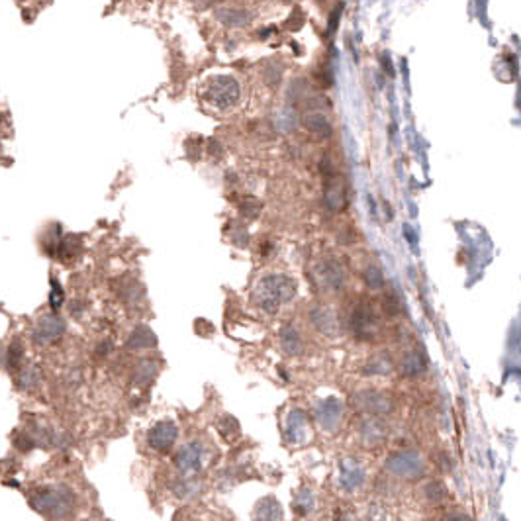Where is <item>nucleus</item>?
I'll use <instances>...</instances> for the list:
<instances>
[{
  "instance_id": "f257e3e1",
  "label": "nucleus",
  "mask_w": 521,
  "mask_h": 521,
  "mask_svg": "<svg viewBox=\"0 0 521 521\" xmlns=\"http://www.w3.org/2000/svg\"><path fill=\"white\" fill-rule=\"evenodd\" d=\"M30 506L49 521H69L77 513L79 498L69 486H39L30 494Z\"/></svg>"
},
{
  "instance_id": "f03ea898",
  "label": "nucleus",
  "mask_w": 521,
  "mask_h": 521,
  "mask_svg": "<svg viewBox=\"0 0 521 521\" xmlns=\"http://www.w3.org/2000/svg\"><path fill=\"white\" fill-rule=\"evenodd\" d=\"M294 292H296V286H294L290 278H286V276H266L255 290V302L261 308L274 314L283 302L292 300Z\"/></svg>"
},
{
  "instance_id": "7ed1b4c3",
  "label": "nucleus",
  "mask_w": 521,
  "mask_h": 521,
  "mask_svg": "<svg viewBox=\"0 0 521 521\" xmlns=\"http://www.w3.org/2000/svg\"><path fill=\"white\" fill-rule=\"evenodd\" d=\"M425 458L418 451H398L386 458V472L400 480H420L425 476Z\"/></svg>"
},
{
  "instance_id": "20e7f679",
  "label": "nucleus",
  "mask_w": 521,
  "mask_h": 521,
  "mask_svg": "<svg viewBox=\"0 0 521 521\" xmlns=\"http://www.w3.org/2000/svg\"><path fill=\"white\" fill-rule=\"evenodd\" d=\"M323 169V198L329 210L341 212L347 208V183L341 174L329 167L328 161L321 165Z\"/></svg>"
},
{
  "instance_id": "39448f33",
  "label": "nucleus",
  "mask_w": 521,
  "mask_h": 521,
  "mask_svg": "<svg viewBox=\"0 0 521 521\" xmlns=\"http://www.w3.org/2000/svg\"><path fill=\"white\" fill-rule=\"evenodd\" d=\"M206 461H208L206 458V449L202 447V443L191 441V443H186V445L179 449L174 465H176V468L181 470L183 476H194L206 466Z\"/></svg>"
},
{
  "instance_id": "423d86ee",
  "label": "nucleus",
  "mask_w": 521,
  "mask_h": 521,
  "mask_svg": "<svg viewBox=\"0 0 521 521\" xmlns=\"http://www.w3.org/2000/svg\"><path fill=\"white\" fill-rule=\"evenodd\" d=\"M366 480V468L365 465L355 457L341 458L339 463V476L337 482L341 490L345 492H356L365 486Z\"/></svg>"
},
{
  "instance_id": "0eeeda50",
  "label": "nucleus",
  "mask_w": 521,
  "mask_h": 521,
  "mask_svg": "<svg viewBox=\"0 0 521 521\" xmlns=\"http://www.w3.org/2000/svg\"><path fill=\"white\" fill-rule=\"evenodd\" d=\"M239 96V86L238 82L233 81L231 77H218V79H212L208 82V89H206V98L216 104L218 108H229L233 102L238 101Z\"/></svg>"
},
{
  "instance_id": "6e6552de",
  "label": "nucleus",
  "mask_w": 521,
  "mask_h": 521,
  "mask_svg": "<svg viewBox=\"0 0 521 521\" xmlns=\"http://www.w3.org/2000/svg\"><path fill=\"white\" fill-rule=\"evenodd\" d=\"M353 406L359 411H365L371 416H382L390 413L394 408L392 398L386 392H376V390H363L353 396Z\"/></svg>"
},
{
  "instance_id": "1a4fd4ad",
  "label": "nucleus",
  "mask_w": 521,
  "mask_h": 521,
  "mask_svg": "<svg viewBox=\"0 0 521 521\" xmlns=\"http://www.w3.org/2000/svg\"><path fill=\"white\" fill-rule=\"evenodd\" d=\"M176 437H179V430L173 421H159L147 433V443L157 453H167L174 447Z\"/></svg>"
},
{
  "instance_id": "9d476101",
  "label": "nucleus",
  "mask_w": 521,
  "mask_h": 521,
  "mask_svg": "<svg viewBox=\"0 0 521 521\" xmlns=\"http://www.w3.org/2000/svg\"><path fill=\"white\" fill-rule=\"evenodd\" d=\"M351 329L355 331L356 337L363 339H373L378 333V318L373 311V308H368L365 304L356 306L351 316Z\"/></svg>"
},
{
  "instance_id": "9b49d317",
  "label": "nucleus",
  "mask_w": 521,
  "mask_h": 521,
  "mask_svg": "<svg viewBox=\"0 0 521 521\" xmlns=\"http://www.w3.org/2000/svg\"><path fill=\"white\" fill-rule=\"evenodd\" d=\"M65 333V321L55 316V314H49V316H44L41 320L37 321L36 328L32 331V339L36 341L37 345H47L55 339H59Z\"/></svg>"
},
{
  "instance_id": "f8f14e48",
  "label": "nucleus",
  "mask_w": 521,
  "mask_h": 521,
  "mask_svg": "<svg viewBox=\"0 0 521 521\" xmlns=\"http://www.w3.org/2000/svg\"><path fill=\"white\" fill-rule=\"evenodd\" d=\"M316 418H318L323 430L335 431L341 425V420H343V408H341V404L337 400L329 398V400H323V402L318 404Z\"/></svg>"
},
{
  "instance_id": "ddd939ff",
  "label": "nucleus",
  "mask_w": 521,
  "mask_h": 521,
  "mask_svg": "<svg viewBox=\"0 0 521 521\" xmlns=\"http://www.w3.org/2000/svg\"><path fill=\"white\" fill-rule=\"evenodd\" d=\"M308 439V418L302 411H292L286 418V441L292 445H302Z\"/></svg>"
},
{
  "instance_id": "4468645a",
  "label": "nucleus",
  "mask_w": 521,
  "mask_h": 521,
  "mask_svg": "<svg viewBox=\"0 0 521 521\" xmlns=\"http://www.w3.org/2000/svg\"><path fill=\"white\" fill-rule=\"evenodd\" d=\"M202 486L204 484L200 480H196L194 476H181L179 480H174L171 484V492L183 502H192V500H198L200 494L204 492Z\"/></svg>"
},
{
  "instance_id": "2eb2a0df",
  "label": "nucleus",
  "mask_w": 521,
  "mask_h": 521,
  "mask_svg": "<svg viewBox=\"0 0 521 521\" xmlns=\"http://www.w3.org/2000/svg\"><path fill=\"white\" fill-rule=\"evenodd\" d=\"M283 506L273 496H265L257 502L253 521H283Z\"/></svg>"
},
{
  "instance_id": "dca6fc26",
  "label": "nucleus",
  "mask_w": 521,
  "mask_h": 521,
  "mask_svg": "<svg viewBox=\"0 0 521 521\" xmlns=\"http://www.w3.org/2000/svg\"><path fill=\"white\" fill-rule=\"evenodd\" d=\"M318 283L321 286H326V288H333V290L341 288L343 283H345V276H343L341 266L337 263H333V261L318 265Z\"/></svg>"
},
{
  "instance_id": "f3484780",
  "label": "nucleus",
  "mask_w": 521,
  "mask_h": 521,
  "mask_svg": "<svg viewBox=\"0 0 521 521\" xmlns=\"http://www.w3.org/2000/svg\"><path fill=\"white\" fill-rule=\"evenodd\" d=\"M386 437V427L382 421L378 420H366L361 425V439L366 447H376L380 445Z\"/></svg>"
},
{
  "instance_id": "a211bd4d",
  "label": "nucleus",
  "mask_w": 521,
  "mask_h": 521,
  "mask_svg": "<svg viewBox=\"0 0 521 521\" xmlns=\"http://www.w3.org/2000/svg\"><path fill=\"white\" fill-rule=\"evenodd\" d=\"M41 382V371L34 365H27L18 368V375H16V384H18L20 390L24 392H34L37 390V386Z\"/></svg>"
},
{
  "instance_id": "6ab92c4d",
  "label": "nucleus",
  "mask_w": 521,
  "mask_h": 521,
  "mask_svg": "<svg viewBox=\"0 0 521 521\" xmlns=\"http://www.w3.org/2000/svg\"><path fill=\"white\" fill-rule=\"evenodd\" d=\"M316 503H318L316 494L311 492L310 488H300V490L296 492V496H294L292 510L296 515L304 517V515H310V513L316 510Z\"/></svg>"
},
{
  "instance_id": "aec40b11",
  "label": "nucleus",
  "mask_w": 521,
  "mask_h": 521,
  "mask_svg": "<svg viewBox=\"0 0 521 521\" xmlns=\"http://www.w3.org/2000/svg\"><path fill=\"white\" fill-rule=\"evenodd\" d=\"M302 122H304V126L310 129V131H314L316 136L320 137L331 136V124H329L328 118H326L323 114H320V112L306 114V116L302 118Z\"/></svg>"
},
{
  "instance_id": "412c9836",
  "label": "nucleus",
  "mask_w": 521,
  "mask_h": 521,
  "mask_svg": "<svg viewBox=\"0 0 521 521\" xmlns=\"http://www.w3.org/2000/svg\"><path fill=\"white\" fill-rule=\"evenodd\" d=\"M390 371H392V359L386 355V353H384V355L373 356V359L365 365V368H363V373H365L366 376L388 375Z\"/></svg>"
},
{
  "instance_id": "4be33fe9",
  "label": "nucleus",
  "mask_w": 521,
  "mask_h": 521,
  "mask_svg": "<svg viewBox=\"0 0 521 521\" xmlns=\"http://www.w3.org/2000/svg\"><path fill=\"white\" fill-rule=\"evenodd\" d=\"M402 375L404 376H418L425 371V359L420 353H408L402 361Z\"/></svg>"
},
{
  "instance_id": "5701e85b",
  "label": "nucleus",
  "mask_w": 521,
  "mask_h": 521,
  "mask_svg": "<svg viewBox=\"0 0 521 521\" xmlns=\"http://www.w3.org/2000/svg\"><path fill=\"white\" fill-rule=\"evenodd\" d=\"M281 341H283V349L288 355L302 353V339L298 337V333L290 326H284L283 333H281Z\"/></svg>"
},
{
  "instance_id": "b1692460",
  "label": "nucleus",
  "mask_w": 521,
  "mask_h": 521,
  "mask_svg": "<svg viewBox=\"0 0 521 521\" xmlns=\"http://www.w3.org/2000/svg\"><path fill=\"white\" fill-rule=\"evenodd\" d=\"M24 355H26V347L20 339H14L10 343L8 351H6V365H8L10 371H18L22 361H24Z\"/></svg>"
},
{
  "instance_id": "393cba45",
  "label": "nucleus",
  "mask_w": 521,
  "mask_h": 521,
  "mask_svg": "<svg viewBox=\"0 0 521 521\" xmlns=\"http://www.w3.org/2000/svg\"><path fill=\"white\" fill-rule=\"evenodd\" d=\"M218 18L226 24H233L238 22V26H247L251 22V14L249 12H243V10H233V8H226V10H218Z\"/></svg>"
},
{
  "instance_id": "a878e982",
  "label": "nucleus",
  "mask_w": 521,
  "mask_h": 521,
  "mask_svg": "<svg viewBox=\"0 0 521 521\" xmlns=\"http://www.w3.org/2000/svg\"><path fill=\"white\" fill-rule=\"evenodd\" d=\"M153 343H155V337H153V333L146 326H139L128 339V347L131 349L147 347V345H153Z\"/></svg>"
},
{
  "instance_id": "bb28decb",
  "label": "nucleus",
  "mask_w": 521,
  "mask_h": 521,
  "mask_svg": "<svg viewBox=\"0 0 521 521\" xmlns=\"http://www.w3.org/2000/svg\"><path fill=\"white\" fill-rule=\"evenodd\" d=\"M423 496H425L427 502L441 503L447 498V486L439 482V480H431V482L423 486Z\"/></svg>"
},
{
  "instance_id": "cd10ccee",
  "label": "nucleus",
  "mask_w": 521,
  "mask_h": 521,
  "mask_svg": "<svg viewBox=\"0 0 521 521\" xmlns=\"http://www.w3.org/2000/svg\"><path fill=\"white\" fill-rule=\"evenodd\" d=\"M59 249V255L61 259H71L79 253V249H81V241L79 238H75V236H67L65 239H61V243L57 245Z\"/></svg>"
},
{
  "instance_id": "c85d7f7f",
  "label": "nucleus",
  "mask_w": 521,
  "mask_h": 521,
  "mask_svg": "<svg viewBox=\"0 0 521 521\" xmlns=\"http://www.w3.org/2000/svg\"><path fill=\"white\" fill-rule=\"evenodd\" d=\"M157 373V368L153 365H151V361H143V363H139V366H137V371H136V375H134V380H136L137 384H147L153 376H155Z\"/></svg>"
},
{
  "instance_id": "c756f323",
  "label": "nucleus",
  "mask_w": 521,
  "mask_h": 521,
  "mask_svg": "<svg viewBox=\"0 0 521 521\" xmlns=\"http://www.w3.org/2000/svg\"><path fill=\"white\" fill-rule=\"evenodd\" d=\"M314 321H316L318 329H323V331H328L329 328H337L335 318H333V314L329 310L314 311Z\"/></svg>"
},
{
  "instance_id": "7c9ffc66",
  "label": "nucleus",
  "mask_w": 521,
  "mask_h": 521,
  "mask_svg": "<svg viewBox=\"0 0 521 521\" xmlns=\"http://www.w3.org/2000/svg\"><path fill=\"white\" fill-rule=\"evenodd\" d=\"M14 447L18 449L20 453H27V451H32V449L36 447V443H34V439H32V435L27 431H18L14 435Z\"/></svg>"
},
{
  "instance_id": "2f4dec72",
  "label": "nucleus",
  "mask_w": 521,
  "mask_h": 521,
  "mask_svg": "<svg viewBox=\"0 0 521 521\" xmlns=\"http://www.w3.org/2000/svg\"><path fill=\"white\" fill-rule=\"evenodd\" d=\"M366 284H368L371 288H378V286L382 284V273H380L376 266H371V269L366 271Z\"/></svg>"
},
{
  "instance_id": "473e14b6",
  "label": "nucleus",
  "mask_w": 521,
  "mask_h": 521,
  "mask_svg": "<svg viewBox=\"0 0 521 521\" xmlns=\"http://www.w3.org/2000/svg\"><path fill=\"white\" fill-rule=\"evenodd\" d=\"M243 214H245L247 218L253 219L259 214V204L253 198H247V202H243Z\"/></svg>"
},
{
  "instance_id": "72a5a7b5",
  "label": "nucleus",
  "mask_w": 521,
  "mask_h": 521,
  "mask_svg": "<svg viewBox=\"0 0 521 521\" xmlns=\"http://www.w3.org/2000/svg\"><path fill=\"white\" fill-rule=\"evenodd\" d=\"M63 300V292L59 290V284L53 281V294H51V306L53 308H59V304Z\"/></svg>"
},
{
  "instance_id": "f704fd0d",
  "label": "nucleus",
  "mask_w": 521,
  "mask_h": 521,
  "mask_svg": "<svg viewBox=\"0 0 521 521\" xmlns=\"http://www.w3.org/2000/svg\"><path fill=\"white\" fill-rule=\"evenodd\" d=\"M443 521H468V517H466L465 513H451Z\"/></svg>"
},
{
  "instance_id": "c9c22d12",
  "label": "nucleus",
  "mask_w": 521,
  "mask_h": 521,
  "mask_svg": "<svg viewBox=\"0 0 521 521\" xmlns=\"http://www.w3.org/2000/svg\"><path fill=\"white\" fill-rule=\"evenodd\" d=\"M6 363V353H4V347L0 345V365H4Z\"/></svg>"
}]
</instances>
